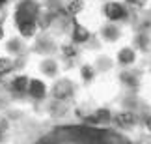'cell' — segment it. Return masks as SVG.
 <instances>
[{
	"mask_svg": "<svg viewBox=\"0 0 151 144\" xmlns=\"http://www.w3.org/2000/svg\"><path fill=\"white\" fill-rule=\"evenodd\" d=\"M104 15L112 21H118L121 17H125V8L121 4H116V2H108L104 6Z\"/></svg>",
	"mask_w": 151,
	"mask_h": 144,
	"instance_id": "obj_1",
	"label": "cell"
},
{
	"mask_svg": "<svg viewBox=\"0 0 151 144\" xmlns=\"http://www.w3.org/2000/svg\"><path fill=\"white\" fill-rule=\"evenodd\" d=\"M116 122H118L119 127L123 129H131L132 125L136 124V116L132 112H119L118 116H116Z\"/></svg>",
	"mask_w": 151,
	"mask_h": 144,
	"instance_id": "obj_2",
	"label": "cell"
},
{
	"mask_svg": "<svg viewBox=\"0 0 151 144\" xmlns=\"http://www.w3.org/2000/svg\"><path fill=\"white\" fill-rule=\"evenodd\" d=\"M36 28H37V26H36V21H34V19L19 22V32H21L24 38H32L34 34H36Z\"/></svg>",
	"mask_w": 151,
	"mask_h": 144,
	"instance_id": "obj_3",
	"label": "cell"
},
{
	"mask_svg": "<svg viewBox=\"0 0 151 144\" xmlns=\"http://www.w3.org/2000/svg\"><path fill=\"white\" fill-rule=\"evenodd\" d=\"M28 90H30V94L34 97H43L45 96V84L41 82V80H37V79H32L30 82H28Z\"/></svg>",
	"mask_w": 151,
	"mask_h": 144,
	"instance_id": "obj_4",
	"label": "cell"
},
{
	"mask_svg": "<svg viewBox=\"0 0 151 144\" xmlns=\"http://www.w3.org/2000/svg\"><path fill=\"white\" fill-rule=\"evenodd\" d=\"M69 82H65V80H63V82H58L56 84V88H54V96L58 97V99H63V97H67L69 96V92H71V88H69Z\"/></svg>",
	"mask_w": 151,
	"mask_h": 144,
	"instance_id": "obj_5",
	"label": "cell"
},
{
	"mask_svg": "<svg viewBox=\"0 0 151 144\" xmlns=\"http://www.w3.org/2000/svg\"><path fill=\"white\" fill-rule=\"evenodd\" d=\"M90 38V34H88V30H86L84 26H75V30H73V39L77 43H82V41H86V39Z\"/></svg>",
	"mask_w": 151,
	"mask_h": 144,
	"instance_id": "obj_6",
	"label": "cell"
},
{
	"mask_svg": "<svg viewBox=\"0 0 151 144\" xmlns=\"http://www.w3.org/2000/svg\"><path fill=\"white\" fill-rule=\"evenodd\" d=\"M118 60L121 64H131V62L134 60V51L132 49H121L119 54H118Z\"/></svg>",
	"mask_w": 151,
	"mask_h": 144,
	"instance_id": "obj_7",
	"label": "cell"
},
{
	"mask_svg": "<svg viewBox=\"0 0 151 144\" xmlns=\"http://www.w3.org/2000/svg\"><path fill=\"white\" fill-rule=\"evenodd\" d=\"M28 82H30V80H28L26 77H17V79L13 80V88H15L17 92H22V90L28 88Z\"/></svg>",
	"mask_w": 151,
	"mask_h": 144,
	"instance_id": "obj_8",
	"label": "cell"
},
{
	"mask_svg": "<svg viewBox=\"0 0 151 144\" xmlns=\"http://www.w3.org/2000/svg\"><path fill=\"white\" fill-rule=\"evenodd\" d=\"M11 67H13V62L9 58H0V75L11 71Z\"/></svg>",
	"mask_w": 151,
	"mask_h": 144,
	"instance_id": "obj_9",
	"label": "cell"
},
{
	"mask_svg": "<svg viewBox=\"0 0 151 144\" xmlns=\"http://www.w3.org/2000/svg\"><path fill=\"white\" fill-rule=\"evenodd\" d=\"M67 9H69V13H71V15H77L78 11L82 9V2H80V0H73V2L69 4Z\"/></svg>",
	"mask_w": 151,
	"mask_h": 144,
	"instance_id": "obj_10",
	"label": "cell"
},
{
	"mask_svg": "<svg viewBox=\"0 0 151 144\" xmlns=\"http://www.w3.org/2000/svg\"><path fill=\"white\" fill-rule=\"evenodd\" d=\"M82 77H84L86 80H90L91 77H93V71H91L90 66H84V67H82Z\"/></svg>",
	"mask_w": 151,
	"mask_h": 144,
	"instance_id": "obj_11",
	"label": "cell"
},
{
	"mask_svg": "<svg viewBox=\"0 0 151 144\" xmlns=\"http://www.w3.org/2000/svg\"><path fill=\"white\" fill-rule=\"evenodd\" d=\"M116 34H118V32H116V28H114V26H108L106 30H104V36L110 38V39H114V38H116Z\"/></svg>",
	"mask_w": 151,
	"mask_h": 144,
	"instance_id": "obj_12",
	"label": "cell"
},
{
	"mask_svg": "<svg viewBox=\"0 0 151 144\" xmlns=\"http://www.w3.org/2000/svg\"><path fill=\"white\" fill-rule=\"evenodd\" d=\"M108 118H110L108 111H99V112H97V120H108Z\"/></svg>",
	"mask_w": 151,
	"mask_h": 144,
	"instance_id": "obj_13",
	"label": "cell"
},
{
	"mask_svg": "<svg viewBox=\"0 0 151 144\" xmlns=\"http://www.w3.org/2000/svg\"><path fill=\"white\" fill-rule=\"evenodd\" d=\"M146 127H147V129H149V131H151V116H149V118H147V120H146Z\"/></svg>",
	"mask_w": 151,
	"mask_h": 144,
	"instance_id": "obj_14",
	"label": "cell"
},
{
	"mask_svg": "<svg viewBox=\"0 0 151 144\" xmlns=\"http://www.w3.org/2000/svg\"><path fill=\"white\" fill-rule=\"evenodd\" d=\"M63 53H65V54H69V56H71V54H73V49H69V47H65V49H63Z\"/></svg>",
	"mask_w": 151,
	"mask_h": 144,
	"instance_id": "obj_15",
	"label": "cell"
},
{
	"mask_svg": "<svg viewBox=\"0 0 151 144\" xmlns=\"http://www.w3.org/2000/svg\"><path fill=\"white\" fill-rule=\"evenodd\" d=\"M39 144H54V142H52L50 139H45V140H41V142H39Z\"/></svg>",
	"mask_w": 151,
	"mask_h": 144,
	"instance_id": "obj_16",
	"label": "cell"
},
{
	"mask_svg": "<svg viewBox=\"0 0 151 144\" xmlns=\"http://www.w3.org/2000/svg\"><path fill=\"white\" fill-rule=\"evenodd\" d=\"M4 38V28H2V25H0V39Z\"/></svg>",
	"mask_w": 151,
	"mask_h": 144,
	"instance_id": "obj_17",
	"label": "cell"
},
{
	"mask_svg": "<svg viewBox=\"0 0 151 144\" xmlns=\"http://www.w3.org/2000/svg\"><path fill=\"white\" fill-rule=\"evenodd\" d=\"M4 2H6V0H0V6H2V4H4Z\"/></svg>",
	"mask_w": 151,
	"mask_h": 144,
	"instance_id": "obj_18",
	"label": "cell"
}]
</instances>
